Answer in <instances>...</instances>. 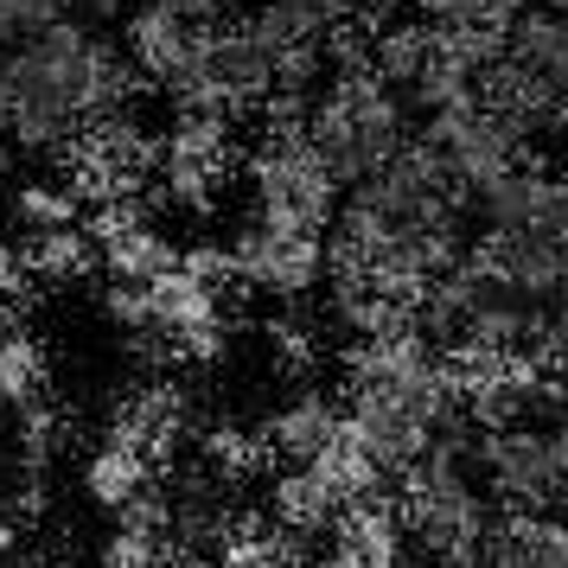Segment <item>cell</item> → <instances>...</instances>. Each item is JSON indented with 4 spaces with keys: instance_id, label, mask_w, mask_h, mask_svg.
Returning <instances> with one entry per match:
<instances>
[{
    "instance_id": "cell-1",
    "label": "cell",
    "mask_w": 568,
    "mask_h": 568,
    "mask_svg": "<svg viewBox=\"0 0 568 568\" xmlns=\"http://www.w3.org/2000/svg\"><path fill=\"white\" fill-rule=\"evenodd\" d=\"M109 103V45L97 32L52 13L27 39L0 45V134L13 148H64Z\"/></svg>"
}]
</instances>
